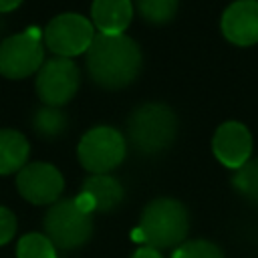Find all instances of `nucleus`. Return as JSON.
Wrapping results in <instances>:
<instances>
[{
    "label": "nucleus",
    "mask_w": 258,
    "mask_h": 258,
    "mask_svg": "<svg viewBox=\"0 0 258 258\" xmlns=\"http://www.w3.org/2000/svg\"><path fill=\"white\" fill-rule=\"evenodd\" d=\"M91 79L103 89H121L135 81L141 69V50L125 34L97 32L87 50Z\"/></svg>",
    "instance_id": "nucleus-1"
},
{
    "label": "nucleus",
    "mask_w": 258,
    "mask_h": 258,
    "mask_svg": "<svg viewBox=\"0 0 258 258\" xmlns=\"http://www.w3.org/2000/svg\"><path fill=\"white\" fill-rule=\"evenodd\" d=\"M187 230L189 216L185 206L173 198H157L143 208L139 226L133 230V240L155 250L177 248L183 244Z\"/></svg>",
    "instance_id": "nucleus-2"
},
{
    "label": "nucleus",
    "mask_w": 258,
    "mask_h": 258,
    "mask_svg": "<svg viewBox=\"0 0 258 258\" xmlns=\"http://www.w3.org/2000/svg\"><path fill=\"white\" fill-rule=\"evenodd\" d=\"M127 135L133 149L153 155L167 149L177 135L175 113L161 103H145L137 107L127 121Z\"/></svg>",
    "instance_id": "nucleus-3"
},
{
    "label": "nucleus",
    "mask_w": 258,
    "mask_h": 258,
    "mask_svg": "<svg viewBox=\"0 0 258 258\" xmlns=\"http://www.w3.org/2000/svg\"><path fill=\"white\" fill-rule=\"evenodd\" d=\"M44 232L54 248L73 250L91 238L93 218L91 214H85L75 200H60L48 208L44 216Z\"/></svg>",
    "instance_id": "nucleus-4"
},
{
    "label": "nucleus",
    "mask_w": 258,
    "mask_h": 258,
    "mask_svg": "<svg viewBox=\"0 0 258 258\" xmlns=\"http://www.w3.org/2000/svg\"><path fill=\"white\" fill-rule=\"evenodd\" d=\"M125 151H127L125 137L117 129L107 125L89 129L81 137L79 149H77L81 165L93 175L115 169L123 161Z\"/></svg>",
    "instance_id": "nucleus-5"
},
{
    "label": "nucleus",
    "mask_w": 258,
    "mask_h": 258,
    "mask_svg": "<svg viewBox=\"0 0 258 258\" xmlns=\"http://www.w3.org/2000/svg\"><path fill=\"white\" fill-rule=\"evenodd\" d=\"M42 44L36 28L12 34L0 42V75L6 79H24L40 69Z\"/></svg>",
    "instance_id": "nucleus-6"
},
{
    "label": "nucleus",
    "mask_w": 258,
    "mask_h": 258,
    "mask_svg": "<svg viewBox=\"0 0 258 258\" xmlns=\"http://www.w3.org/2000/svg\"><path fill=\"white\" fill-rule=\"evenodd\" d=\"M93 38H95L93 24L85 16L75 14V12L54 16L44 28L46 46L62 58L87 52Z\"/></svg>",
    "instance_id": "nucleus-7"
},
{
    "label": "nucleus",
    "mask_w": 258,
    "mask_h": 258,
    "mask_svg": "<svg viewBox=\"0 0 258 258\" xmlns=\"http://www.w3.org/2000/svg\"><path fill=\"white\" fill-rule=\"evenodd\" d=\"M79 81V69L71 58H50L38 69L36 93L46 107H60L77 95Z\"/></svg>",
    "instance_id": "nucleus-8"
},
{
    "label": "nucleus",
    "mask_w": 258,
    "mask_h": 258,
    "mask_svg": "<svg viewBox=\"0 0 258 258\" xmlns=\"http://www.w3.org/2000/svg\"><path fill=\"white\" fill-rule=\"evenodd\" d=\"M16 187L24 200L30 204H54L62 194L64 179L60 171L50 163H28L16 175Z\"/></svg>",
    "instance_id": "nucleus-9"
},
{
    "label": "nucleus",
    "mask_w": 258,
    "mask_h": 258,
    "mask_svg": "<svg viewBox=\"0 0 258 258\" xmlns=\"http://www.w3.org/2000/svg\"><path fill=\"white\" fill-rule=\"evenodd\" d=\"M212 149L222 165L240 169L250 159L252 135L246 129V125L238 121H226L216 129L212 139Z\"/></svg>",
    "instance_id": "nucleus-10"
},
{
    "label": "nucleus",
    "mask_w": 258,
    "mask_h": 258,
    "mask_svg": "<svg viewBox=\"0 0 258 258\" xmlns=\"http://www.w3.org/2000/svg\"><path fill=\"white\" fill-rule=\"evenodd\" d=\"M224 36L238 44L250 46L258 42V0H236L222 14Z\"/></svg>",
    "instance_id": "nucleus-11"
},
{
    "label": "nucleus",
    "mask_w": 258,
    "mask_h": 258,
    "mask_svg": "<svg viewBox=\"0 0 258 258\" xmlns=\"http://www.w3.org/2000/svg\"><path fill=\"white\" fill-rule=\"evenodd\" d=\"M93 24L101 34H123L133 18L131 0H93Z\"/></svg>",
    "instance_id": "nucleus-12"
},
{
    "label": "nucleus",
    "mask_w": 258,
    "mask_h": 258,
    "mask_svg": "<svg viewBox=\"0 0 258 258\" xmlns=\"http://www.w3.org/2000/svg\"><path fill=\"white\" fill-rule=\"evenodd\" d=\"M95 204V212H111L123 202V185L109 173H95L85 179L83 189Z\"/></svg>",
    "instance_id": "nucleus-13"
},
{
    "label": "nucleus",
    "mask_w": 258,
    "mask_h": 258,
    "mask_svg": "<svg viewBox=\"0 0 258 258\" xmlns=\"http://www.w3.org/2000/svg\"><path fill=\"white\" fill-rule=\"evenodd\" d=\"M28 141L14 129H0V175L20 171L28 159Z\"/></svg>",
    "instance_id": "nucleus-14"
},
{
    "label": "nucleus",
    "mask_w": 258,
    "mask_h": 258,
    "mask_svg": "<svg viewBox=\"0 0 258 258\" xmlns=\"http://www.w3.org/2000/svg\"><path fill=\"white\" fill-rule=\"evenodd\" d=\"M32 127L38 135L52 139L64 133L67 129V117L58 107H42L32 117Z\"/></svg>",
    "instance_id": "nucleus-15"
},
{
    "label": "nucleus",
    "mask_w": 258,
    "mask_h": 258,
    "mask_svg": "<svg viewBox=\"0 0 258 258\" xmlns=\"http://www.w3.org/2000/svg\"><path fill=\"white\" fill-rule=\"evenodd\" d=\"M16 256L18 258H56V248L46 238V234L30 232L20 238Z\"/></svg>",
    "instance_id": "nucleus-16"
},
{
    "label": "nucleus",
    "mask_w": 258,
    "mask_h": 258,
    "mask_svg": "<svg viewBox=\"0 0 258 258\" xmlns=\"http://www.w3.org/2000/svg\"><path fill=\"white\" fill-rule=\"evenodd\" d=\"M234 189L248 202L258 204V157L248 159L232 177Z\"/></svg>",
    "instance_id": "nucleus-17"
},
{
    "label": "nucleus",
    "mask_w": 258,
    "mask_h": 258,
    "mask_svg": "<svg viewBox=\"0 0 258 258\" xmlns=\"http://www.w3.org/2000/svg\"><path fill=\"white\" fill-rule=\"evenodd\" d=\"M135 6L143 20L151 24H165L175 16L179 0H135Z\"/></svg>",
    "instance_id": "nucleus-18"
},
{
    "label": "nucleus",
    "mask_w": 258,
    "mask_h": 258,
    "mask_svg": "<svg viewBox=\"0 0 258 258\" xmlns=\"http://www.w3.org/2000/svg\"><path fill=\"white\" fill-rule=\"evenodd\" d=\"M171 258H224V252L210 240H189L179 244Z\"/></svg>",
    "instance_id": "nucleus-19"
},
{
    "label": "nucleus",
    "mask_w": 258,
    "mask_h": 258,
    "mask_svg": "<svg viewBox=\"0 0 258 258\" xmlns=\"http://www.w3.org/2000/svg\"><path fill=\"white\" fill-rule=\"evenodd\" d=\"M16 232V218L8 208L0 206V246L10 242Z\"/></svg>",
    "instance_id": "nucleus-20"
},
{
    "label": "nucleus",
    "mask_w": 258,
    "mask_h": 258,
    "mask_svg": "<svg viewBox=\"0 0 258 258\" xmlns=\"http://www.w3.org/2000/svg\"><path fill=\"white\" fill-rule=\"evenodd\" d=\"M131 258H163V256H161L159 250H155V248H151V246H141V248H137V250L133 252Z\"/></svg>",
    "instance_id": "nucleus-21"
},
{
    "label": "nucleus",
    "mask_w": 258,
    "mask_h": 258,
    "mask_svg": "<svg viewBox=\"0 0 258 258\" xmlns=\"http://www.w3.org/2000/svg\"><path fill=\"white\" fill-rule=\"evenodd\" d=\"M22 0H0V12H10L16 6H20Z\"/></svg>",
    "instance_id": "nucleus-22"
},
{
    "label": "nucleus",
    "mask_w": 258,
    "mask_h": 258,
    "mask_svg": "<svg viewBox=\"0 0 258 258\" xmlns=\"http://www.w3.org/2000/svg\"><path fill=\"white\" fill-rule=\"evenodd\" d=\"M2 26H4V22H2V18H0V32H2Z\"/></svg>",
    "instance_id": "nucleus-23"
}]
</instances>
